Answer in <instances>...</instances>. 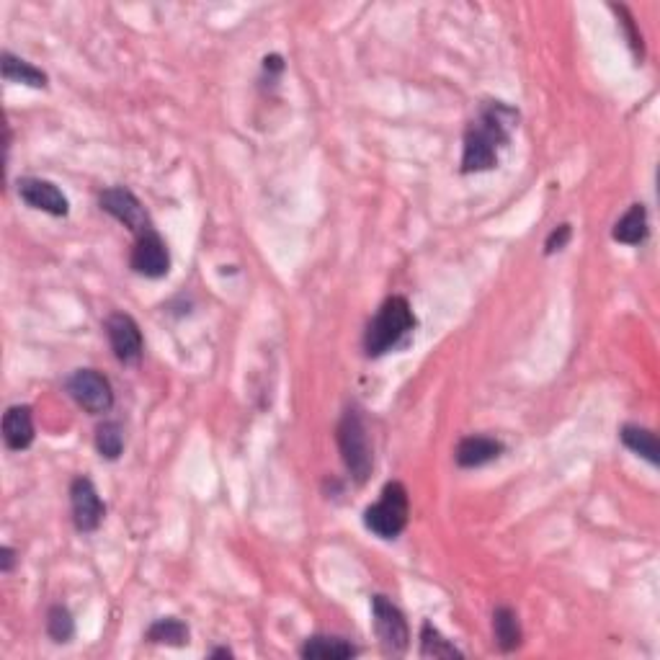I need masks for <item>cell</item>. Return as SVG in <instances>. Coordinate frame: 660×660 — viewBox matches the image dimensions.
<instances>
[{"label": "cell", "instance_id": "obj_19", "mask_svg": "<svg viewBox=\"0 0 660 660\" xmlns=\"http://www.w3.org/2000/svg\"><path fill=\"white\" fill-rule=\"evenodd\" d=\"M147 640L153 645H168V648H184L189 645V627L176 617H163L155 619L147 627Z\"/></svg>", "mask_w": 660, "mask_h": 660}, {"label": "cell", "instance_id": "obj_9", "mask_svg": "<svg viewBox=\"0 0 660 660\" xmlns=\"http://www.w3.org/2000/svg\"><path fill=\"white\" fill-rule=\"evenodd\" d=\"M129 266L132 271L145 279H163L171 271V251L165 240L160 238L158 230H147L145 235H140L132 248V256H129Z\"/></svg>", "mask_w": 660, "mask_h": 660}, {"label": "cell", "instance_id": "obj_25", "mask_svg": "<svg viewBox=\"0 0 660 660\" xmlns=\"http://www.w3.org/2000/svg\"><path fill=\"white\" fill-rule=\"evenodd\" d=\"M209 658H233V650H227V648H214L212 653H209Z\"/></svg>", "mask_w": 660, "mask_h": 660}, {"label": "cell", "instance_id": "obj_16", "mask_svg": "<svg viewBox=\"0 0 660 660\" xmlns=\"http://www.w3.org/2000/svg\"><path fill=\"white\" fill-rule=\"evenodd\" d=\"M612 238L624 245H640L642 240L648 238V209H645V204H632L619 217L612 230Z\"/></svg>", "mask_w": 660, "mask_h": 660}, {"label": "cell", "instance_id": "obj_10", "mask_svg": "<svg viewBox=\"0 0 660 660\" xmlns=\"http://www.w3.org/2000/svg\"><path fill=\"white\" fill-rule=\"evenodd\" d=\"M70 508H73L75 529L83 534L96 532L106 516L104 501L88 477H75L70 485Z\"/></svg>", "mask_w": 660, "mask_h": 660}, {"label": "cell", "instance_id": "obj_4", "mask_svg": "<svg viewBox=\"0 0 660 660\" xmlns=\"http://www.w3.org/2000/svg\"><path fill=\"white\" fill-rule=\"evenodd\" d=\"M408 490L403 483L392 480L382 488L379 501L364 511V526L379 539H398L408 526Z\"/></svg>", "mask_w": 660, "mask_h": 660}, {"label": "cell", "instance_id": "obj_20", "mask_svg": "<svg viewBox=\"0 0 660 660\" xmlns=\"http://www.w3.org/2000/svg\"><path fill=\"white\" fill-rule=\"evenodd\" d=\"M421 658H434V660H454L465 658V653L454 648V642L441 635L431 622H423L421 627Z\"/></svg>", "mask_w": 660, "mask_h": 660}, {"label": "cell", "instance_id": "obj_3", "mask_svg": "<svg viewBox=\"0 0 660 660\" xmlns=\"http://www.w3.org/2000/svg\"><path fill=\"white\" fill-rule=\"evenodd\" d=\"M336 439L346 470L351 472L356 483L364 485L369 480V475H372L374 454L372 444H369L367 423H364V416H361L359 408H349L343 413L341 423H338L336 428Z\"/></svg>", "mask_w": 660, "mask_h": 660}, {"label": "cell", "instance_id": "obj_1", "mask_svg": "<svg viewBox=\"0 0 660 660\" xmlns=\"http://www.w3.org/2000/svg\"><path fill=\"white\" fill-rule=\"evenodd\" d=\"M519 127V111L503 101H485L465 132L462 173H483L498 165V155Z\"/></svg>", "mask_w": 660, "mask_h": 660}, {"label": "cell", "instance_id": "obj_11", "mask_svg": "<svg viewBox=\"0 0 660 660\" xmlns=\"http://www.w3.org/2000/svg\"><path fill=\"white\" fill-rule=\"evenodd\" d=\"M19 196L21 202L29 204L31 209L47 212L52 217H65L70 212L68 196L62 194V189L47 178L24 176L19 178Z\"/></svg>", "mask_w": 660, "mask_h": 660}, {"label": "cell", "instance_id": "obj_7", "mask_svg": "<svg viewBox=\"0 0 660 660\" xmlns=\"http://www.w3.org/2000/svg\"><path fill=\"white\" fill-rule=\"evenodd\" d=\"M98 204L106 214H111L114 220L122 222L129 233H135L137 238L145 235L147 230H153L150 214L142 207V202L135 196V191H129L127 186H111V189L101 191Z\"/></svg>", "mask_w": 660, "mask_h": 660}, {"label": "cell", "instance_id": "obj_6", "mask_svg": "<svg viewBox=\"0 0 660 660\" xmlns=\"http://www.w3.org/2000/svg\"><path fill=\"white\" fill-rule=\"evenodd\" d=\"M372 617L374 632H377L385 653L403 655L410 645V630L403 612L387 596L377 593V596H372Z\"/></svg>", "mask_w": 660, "mask_h": 660}, {"label": "cell", "instance_id": "obj_18", "mask_svg": "<svg viewBox=\"0 0 660 660\" xmlns=\"http://www.w3.org/2000/svg\"><path fill=\"white\" fill-rule=\"evenodd\" d=\"M0 73H3V80H8V83H24V86L31 88H47L49 80L47 73L34 68L31 62L11 55V52H3V55H0Z\"/></svg>", "mask_w": 660, "mask_h": 660}, {"label": "cell", "instance_id": "obj_21", "mask_svg": "<svg viewBox=\"0 0 660 660\" xmlns=\"http://www.w3.org/2000/svg\"><path fill=\"white\" fill-rule=\"evenodd\" d=\"M96 449L109 462L122 457L124 452V428L117 421H104L96 428Z\"/></svg>", "mask_w": 660, "mask_h": 660}, {"label": "cell", "instance_id": "obj_14", "mask_svg": "<svg viewBox=\"0 0 660 660\" xmlns=\"http://www.w3.org/2000/svg\"><path fill=\"white\" fill-rule=\"evenodd\" d=\"M302 658L312 660H346L359 655V648H354L349 640L333 635H312L307 637L305 645L300 648Z\"/></svg>", "mask_w": 660, "mask_h": 660}, {"label": "cell", "instance_id": "obj_8", "mask_svg": "<svg viewBox=\"0 0 660 660\" xmlns=\"http://www.w3.org/2000/svg\"><path fill=\"white\" fill-rule=\"evenodd\" d=\"M106 336H109L111 351L122 361L124 367H137L142 361V351H145V341H142V330L137 320L127 312H114L106 320Z\"/></svg>", "mask_w": 660, "mask_h": 660}, {"label": "cell", "instance_id": "obj_12", "mask_svg": "<svg viewBox=\"0 0 660 660\" xmlns=\"http://www.w3.org/2000/svg\"><path fill=\"white\" fill-rule=\"evenodd\" d=\"M503 441L493 439V436H465V439L457 444V452L454 459L462 470H477V467H485L490 462L503 454Z\"/></svg>", "mask_w": 660, "mask_h": 660}, {"label": "cell", "instance_id": "obj_17", "mask_svg": "<svg viewBox=\"0 0 660 660\" xmlns=\"http://www.w3.org/2000/svg\"><path fill=\"white\" fill-rule=\"evenodd\" d=\"M619 439L630 452H635L637 457H642L645 462H650L653 467H658L660 462V447H658V436L650 431V428L635 426V423H627L619 431Z\"/></svg>", "mask_w": 660, "mask_h": 660}, {"label": "cell", "instance_id": "obj_2", "mask_svg": "<svg viewBox=\"0 0 660 660\" xmlns=\"http://www.w3.org/2000/svg\"><path fill=\"white\" fill-rule=\"evenodd\" d=\"M413 328H416V315L410 310V302L400 294L398 297H387L372 318V323L367 325L364 351L372 359L390 354V351L398 349L400 343H405Z\"/></svg>", "mask_w": 660, "mask_h": 660}, {"label": "cell", "instance_id": "obj_22", "mask_svg": "<svg viewBox=\"0 0 660 660\" xmlns=\"http://www.w3.org/2000/svg\"><path fill=\"white\" fill-rule=\"evenodd\" d=\"M47 635L55 642H70L75 635V619L68 606L55 604L47 614Z\"/></svg>", "mask_w": 660, "mask_h": 660}, {"label": "cell", "instance_id": "obj_24", "mask_svg": "<svg viewBox=\"0 0 660 660\" xmlns=\"http://www.w3.org/2000/svg\"><path fill=\"white\" fill-rule=\"evenodd\" d=\"M13 565H16V552L11 547H0V573H11Z\"/></svg>", "mask_w": 660, "mask_h": 660}, {"label": "cell", "instance_id": "obj_15", "mask_svg": "<svg viewBox=\"0 0 660 660\" xmlns=\"http://www.w3.org/2000/svg\"><path fill=\"white\" fill-rule=\"evenodd\" d=\"M493 637L503 653H514L516 648H521L524 632H521L519 614L511 606H498L493 612Z\"/></svg>", "mask_w": 660, "mask_h": 660}, {"label": "cell", "instance_id": "obj_13", "mask_svg": "<svg viewBox=\"0 0 660 660\" xmlns=\"http://www.w3.org/2000/svg\"><path fill=\"white\" fill-rule=\"evenodd\" d=\"M3 441L11 452H24L34 441V416L29 405H11L3 416Z\"/></svg>", "mask_w": 660, "mask_h": 660}, {"label": "cell", "instance_id": "obj_23", "mask_svg": "<svg viewBox=\"0 0 660 660\" xmlns=\"http://www.w3.org/2000/svg\"><path fill=\"white\" fill-rule=\"evenodd\" d=\"M570 235H573V227H570L568 222L557 225L555 230L550 233V238H547V243H544V253H547V256H552V253L563 251L565 245L570 243Z\"/></svg>", "mask_w": 660, "mask_h": 660}, {"label": "cell", "instance_id": "obj_5", "mask_svg": "<svg viewBox=\"0 0 660 660\" xmlns=\"http://www.w3.org/2000/svg\"><path fill=\"white\" fill-rule=\"evenodd\" d=\"M70 398L91 416H104L114 408V390L111 382L96 369H78L68 379Z\"/></svg>", "mask_w": 660, "mask_h": 660}]
</instances>
